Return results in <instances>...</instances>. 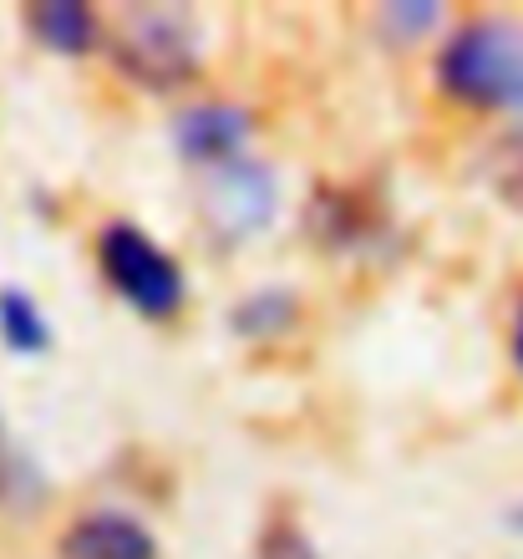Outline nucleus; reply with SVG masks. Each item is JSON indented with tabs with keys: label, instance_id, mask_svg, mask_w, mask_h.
<instances>
[{
	"label": "nucleus",
	"instance_id": "7",
	"mask_svg": "<svg viewBox=\"0 0 523 559\" xmlns=\"http://www.w3.org/2000/svg\"><path fill=\"white\" fill-rule=\"evenodd\" d=\"M57 559H163L158 534L128 509H92L57 539Z\"/></svg>",
	"mask_w": 523,
	"mask_h": 559
},
{
	"label": "nucleus",
	"instance_id": "16",
	"mask_svg": "<svg viewBox=\"0 0 523 559\" xmlns=\"http://www.w3.org/2000/svg\"><path fill=\"white\" fill-rule=\"evenodd\" d=\"M503 524H509L513 534H523V499H513V503H509V514H503Z\"/></svg>",
	"mask_w": 523,
	"mask_h": 559
},
{
	"label": "nucleus",
	"instance_id": "13",
	"mask_svg": "<svg viewBox=\"0 0 523 559\" xmlns=\"http://www.w3.org/2000/svg\"><path fill=\"white\" fill-rule=\"evenodd\" d=\"M254 559H320V549L306 534V524L280 509V514L264 519L260 539H254Z\"/></svg>",
	"mask_w": 523,
	"mask_h": 559
},
{
	"label": "nucleus",
	"instance_id": "15",
	"mask_svg": "<svg viewBox=\"0 0 523 559\" xmlns=\"http://www.w3.org/2000/svg\"><path fill=\"white\" fill-rule=\"evenodd\" d=\"M509 356H513V367H519V377H523V300H519V321H513V341H509Z\"/></svg>",
	"mask_w": 523,
	"mask_h": 559
},
{
	"label": "nucleus",
	"instance_id": "8",
	"mask_svg": "<svg viewBox=\"0 0 523 559\" xmlns=\"http://www.w3.org/2000/svg\"><path fill=\"white\" fill-rule=\"evenodd\" d=\"M26 31L51 51V57H87L103 41V15L87 0H36L26 5Z\"/></svg>",
	"mask_w": 523,
	"mask_h": 559
},
{
	"label": "nucleus",
	"instance_id": "14",
	"mask_svg": "<svg viewBox=\"0 0 523 559\" xmlns=\"http://www.w3.org/2000/svg\"><path fill=\"white\" fill-rule=\"evenodd\" d=\"M377 21L392 41H417L442 21V5L437 0H402V5H381Z\"/></svg>",
	"mask_w": 523,
	"mask_h": 559
},
{
	"label": "nucleus",
	"instance_id": "3",
	"mask_svg": "<svg viewBox=\"0 0 523 559\" xmlns=\"http://www.w3.org/2000/svg\"><path fill=\"white\" fill-rule=\"evenodd\" d=\"M97 275L103 285L143 321L163 325L189 306V275L168 245L132 219H107L97 229Z\"/></svg>",
	"mask_w": 523,
	"mask_h": 559
},
{
	"label": "nucleus",
	"instance_id": "12",
	"mask_svg": "<svg viewBox=\"0 0 523 559\" xmlns=\"http://www.w3.org/2000/svg\"><path fill=\"white\" fill-rule=\"evenodd\" d=\"M483 183H488L503 204L523 209V128L503 133L488 153H483Z\"/></svg>",
	"mask_w": 523,
	"mask_h": 559
},
{
	"label": "nucleus",
	"instance_id": "1",
	"mask_svg": "<svg viewBox=\"0 0 523 559\" xmlns=\"http://www.w3.org/2000/svg\"><path fill=\"white\" fill-rule=\"evenodd\" d=\"M432 76L442 97L467 112H513L523 118V21L478 15L448 31L437 46Z\"/></svg>",
	"mask_w": 523,
	"mask_h": 559
},
{
	"label": "nucleus",
	"instance_id": "9",
	"mask_svg": "<svg viewBox=\"0 0 523 559\" xmlns=\"http://www.w3.org/2000/svg\"><path fill=\"white\" fill-rule=\"evenodd\" d=\"M46 499H51V478L0 413V514L31 519L46 509Z\"/></svg>",
	"mask_w": 523,
	"mask_h": 559
},
{
	"label": "nucleus",
	"instance_id": "5",
	"mask_svg": "<svg viewBox=\"0 0 523 559\" xmlns=\"http://www.w3.org/2000/svg\"><path fill=\"white\" fill-rule=\"evenodd\" d=\"M174 153L193 174H209L218 163L245 158L254 138V112L245 103H189L174 112Z\"/></svg>",
	"mask_w": 523,
	"mask_h": 559
},
{
	"label": "nucleus",
	"instance_id": "4",
	"mask_svg": "<svg viewBox=\"0 0 523 559\" xmlns=\"http://www.w3.org/2000/svg\"><path fill=\"white\" fill-rule=\"evenodd\" d=\"M275 209H280L275 168L249 158V153L199 174V219H204V235L214 250H234V245H249L254 235H264Z\"/></svg>",
	"mask_w": 523,
	"mask_h": 559
},
{
	"label": "nucleus",
	"instance_id": "11",
	"mask_svg": "<svg viewBox=\"0 0 523 559\" xmlns=\"http://www.w3.org/2000/svg\"><path fill=\"white\" fill-rule=\"evenodd\" d=\"M0 341H5V352H15V356H46L51 341H57L41 300H36L26 285H0Z\"/></svg>",
	"mask_w": 523,
	"mask_h": 559
},
{
	"label": "nucleus",
	"instance_id": "2",
	"mask_svg": "<svg viewBox=\"0 0 523 559\" xmlns=\"http://www.w3.org/2000/svg\"><path fill=\"white\" fill-rule=\"evenodd\" d=\"M107 57L132 87L143 92H183L204 72L199 21L189 5H122L107 36Z\"/></svg>",
	"mask_w": 523,
	"mask_h": 559
},
{
	"label": "nucleus",
	"instance_id": "10",
	"mask_svg": "<svg viewBox=\"0 0 523 559\" xmlns=\"http://www.w3.org/2000/svg\"><path fill=\"white\" fill-rule=\"evenodd\" d=\"M300 325V295L285 290V285H264V290H249L239 306L229 310V331L245 341H280Z\"/></svg>",
	"mask_w": 523,
	"mask_h": 559
},
{
	"label": "nucleus",
	"instance_id": "6",
	"mask_svg": "<svg viewBox=\"0 0 523 559\" xmlns=\"http://www.w3.org/2000/svg\"><path fill=\"white\" fill-rule=\"evenodd\" d=\"M306 235L325 254H371L387 239V214L361 189L320 183L306 204Z\"/></svg>",
	"mask_w": 523,
	"mask_h": 559
}]
</instances>
